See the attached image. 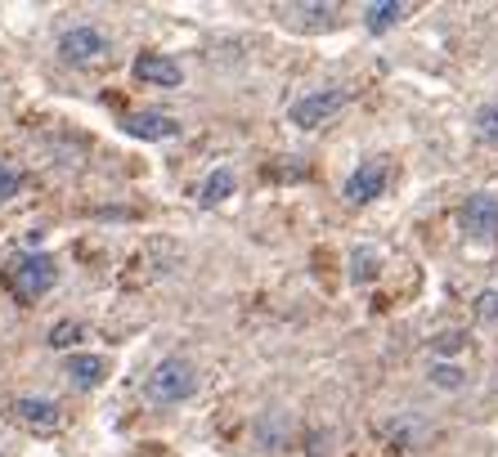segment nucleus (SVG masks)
<instances>
[{
  "label": "nucleus",
  "mask_w": 498,
  "mask_h": 457,
  "mask_svg": "<svg viewBox=\"0 0 498 457\" xmlns=\"http://www.w3.org/2000/svg\"><path fill=\"white\" fill-rule=\"evenodd\" d=\"M193 390H198V368L180 354L158 359L153 372L144 377V394L153 403H185V399H193Z\"/></svg>",
  "instance_id": "obj_1"
},
{
  "label": "nucleus",
  "mask_w": 498,
  "mask_h": 457,
  "mask_svg": "<svg viewBox=\"0 0 498 457\" xmlns=\"http://www.w3.org/2000/svg\"><path fill=\"white\" fill-rule=\"evenodd\" d=\"M10 283H14L19 300H37V296H46L59 283V265L46 251H23L14 260V269H10Z\"/></svg>",
  "instance_id": "obj_2"
},
{
  "label": "nucleus",
  "mask_w": 498,
  "mask_h": 457,
  "mask_svg": "<svg viewBox=\"0 0 498 457\" xmlns=\"http://www.w3.org/2000/svg\"><path fill=\"white\" fill-rule=\"evenodd\" d=\"M341 108H346V90L328 86V90H310V95H301V99L288 108V122L301 126V131H314V126H323L328 117H337Z\"/></svg>",
  "instance_id": "obj_3"
},
{
  "label": "nucleus",
  "mask_w": 498,
  "mask_h": 457,
  "mask_svg": "<svg viewBox=\"0 0 498 457\" xmlns=\"http://www.w3.org/2000/svg\"><path fill=\"white\" fill-rule=\"evenodd\" d=\"M59 55L68 59V63H95V59H104L108 55V37L99 32V28H68L64 37H59Z\"/></svg>",
  "instance_id": "obj_4"
},
{
  "label": "nucleus",
  "mask_w": 498,
  "mask_h": 457,
  "mask_svg": "<svg viewBox=\"0 0 498 457\" xmlns=\"http://www.w3.org/2000/svg\"><path fill=\"white\" fill-rule=\"evenodd\" d=\"M462 233L471 238H498V198L494 193H471L462 202Z\"/></svg>",
  "instance_id": "obj_5"
},
{
  "label": "nucleus",
  "mask_w": 498,
  "mask_h": 457,
  "mask_svg": "<svg viewBox=\"0 0 498 457\" xmlns=\"http://www.w3.org/2000/svg\"><path fill=\"white\" fill-rule=\"evenodd\" d=\"M382 189H386V162H382V157H368V162H359V166L350 171V180H346V202L364 207V202L382 198Z\"/></svg>",
  "instance_id": "obj_6"
},
{
  "label": "nucleus",
  "mask_w": 498,
  "mask_h": 457,
  "mask_svg": "<svg viewBox=\"0 0 498 457\" xmlns=\"http://www.w3.org/2000/svg\"><path fill=\"white\" fill-rule=\"evenodd\" d=\"M14 417H19L23 426H32V430H55V426L64 421L59 403H55V399H37V394L14 399Z\"/></svg>",
  "instance_id": "obj_7"
},
{
  "label": "nucleus",
  "mask_w": 498,
  "mask_h": 457,
  "mask_svg": "<svg viewBox=\"0 0 498 457\" xmlns=\"http://www.w3.org/2000/svg\"><path fill=\"white\" fill-rule=\"evenodd\" d=\"M122 126H126V135H135V140H176V135H180V122L167 117V113H135V117H126Z\"/></svg>",
  "instance_id": "obj_8"
},
{
  "label": "nucleus",
  "mask_w": 498,
  "mask_h": 457,
  "mask_svg": "<svg viewBox=\"0 0 498 457\" xmlns=\"http://www.w3.org/2000/svg\"><path fill=\"white\" fill-rule=\"evenodd\" d=\"M135 77L149 81V86H180V81H185L180 63L167 59V55H140V59H135Z\"/></svg>",
  "instance_id": "obj_9"
},
{
  "label": "nucleus",
  "mask_w": 498,
  "mask_h": 457,
  "mask_svg": "<svg viewBox=\"0 0 498 457\" xmlns=\"http://www.w3.org/2000/svg\"><path fill=\"white\" fill-rule=\"evenodd\" d=\"M104 377H108V363H104L99 354H82V350H73V354H68V381H73V385L95 390Z\"/></svg>",
  "instance_id": "obj_10"
},
{
  "label": "nucleus",
  "mask_w": 498,
  "mask_h": 457,
  "mask_svg": "<svg viewBox=\"0 0 498 457\" xmlns=\"http://www.w3.org/2000/svg\"><path fill=\"white\" fill-rule=\"evenodd\" d=\"M408 14V5H399V0H382V5H364V28L368 32H391L399 19Z\"/></svg>",
  "instance_id": "obj_11"
},
{
  "label": "nucleus",
  "mask_w": 498,
  "mask_h": 457,
  "mask_svg": "<svg viewBox=\"0 0 498 457\" xmlns=\"http://www.w3.org/2000/svg\"><path fill=\"white\" fill-rule=\"evenodd\" d=\"M234 171L229 166H220V171H211L207 180H202V189H198V202L202 207H216V202H225V198H234Z\"/></svg>",
  "instance_id": "obj_12"
},
{
  "label": "nucleus",
  "mask_w": 498,
  "mask_h": 457,
  "mask_svg": "<svg viewBox=\"0 0 498 457\" xmlns=\"http://www.w3.org/2000/svg\"><path fill=\"white\" fill-rule=\"evenodd\" d=\"M431 381H435L440 390H462V385H467V372H462L458 363H431Z\"/></svg>",
  "instance_id": "obj_13"
},
{
  "label": "nucleus",
  "mask_w": 498,
  "mask_h": 457,
  "mask_svg": "<svg viewBox=\"0 0 498 457\" xmlns=\"http://www.w3.org/2000/svg\"><path fill=\"white\" fill-rule=\"evenodd\" d=\"M283 14H292V19H310L314 28H332V19H337L332 5H292V10H283Z\"/></svg>",
  "instance_id": "obj_14"
},
{
  "label": "nucleus",
  "mask_w": 498,
  "mask_h": 457,
  "mask_svg": "<svg viewBox=\"0 0 498 457\" xmlns=\"http://www.w3.org/2000/svg\"><path fill=\"white\" fill-rule=\"evenodd\" d=\"M476 135H480L485 144H498V99L476 113Z\"/></svg>",
  "instance_id": "obj_15"
},
{
  "label": "nucleus",
  "mask_w": 498,
  "mask_h": 457,
  "mask_svg": "<svg viewBox=\"0 0 498 457\" xmlns=\"http://www.w3.org/2000/svg\"><path fill=\"white\" fill-rule=\"evenodd\" d=\"M19 189H23V171L14 162H0V202L19 198Z\"/></svg>",
  "instance_id": "obj_16"
},
{
  "label": "nucleus",
  "mask_w": 498,
  "mask_h": 457,
  "mask_svg": "<svg viewBox=\"0 0 498 457\" xmlns=\"http://www.w3.org/2000/svg\"><path fill=\"white\" fill-rule=\"evenodd\" d=\"M350 265H355V269H350V278H355V283H368V278L377 274V251L359 247V251L350 256Z\"/></svg>",
  "instance_id": "obj_17"
},
{
  "label": "nucleus",
  "mask_w": 498,
  "mask_h": 457,
  "mask_svg": "<svg viewBox=\"0 0 498 457\" xmlns=\"http://www.w3.org/2000/svg\"><path fill=\"white\" fill-rule=\"evenodd\" d=\"M476 314H480L485 323H498V287H485V292L476 296Z\"/></svg>",
  "instance_id": "obj_18"
},
{
  "label": "nucleus",
  "mask_w": 498,
  "mask_h": 457,
  "mask_svg": "<svg viewBox=\"0 0 498 457\" xmlns=\"http://www.w3.org/2000/svg\"><path fill=\"white\" fill-rule=\"evenodd\" d=\"M73 341H82V327H77V323H59V327L50 332V345H55V350H73Z\"/></svg>",
  "instance_id": "obj_19"
},
{
  "label": "nucleus",
  "mask_w": 498,
  "mask_h": 457,
  "mask_svg": "<svg viewBox=\"0 0 498 457\" xmlns=\"http://www.w3.org/2000/svg\"><path fill=\"white\" fill-rule=\"evenodd\" d=\"M462 345H467V336H462V332H440V336L431 341V350H435L440 359H444V354H458Z\"/></svg>",
  "instance_id": "obj_20"
}]
</instances>
